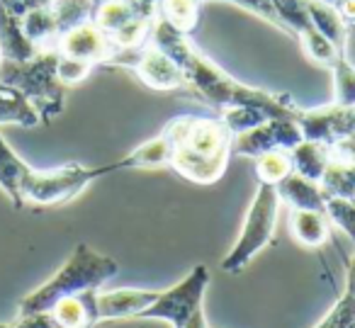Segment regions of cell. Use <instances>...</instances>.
Masks as SVG:
<instances>
[{
    "mask_svg": "<svg viewBox=\"0 0 355 328\" xmlns=\"http://www.w3.org/2000/svg\"><path fill=\"white\" fill-rule=\"evenodd\" d=\"M107 66H119V69L134 71L137 78L146 88L156 90V93H178V90H185L183 71L178 69V64L166 51H161L151 42L137 46V49L117 51L110 59Z\"/></svg>",
    "mask_w": 355,
    "mask_h": 328,
    "instance_id": "ba28073f",
    "label": "cell"
},
{
    "mask_svg": "<svg viewBox=\"0 0 355 328\" xmlns=\"http://www.w3.org/2000/svg\"><path fill=\"white\" fill-rule=\"evenodd\" d=\"M326 216L355 243V202L343 197H326Z\"/></svg>",
    "mask_w": 355,
    "mask_h": 328,
    "instance_id": "83f0119b",
    "label": "cell"
},
{
    "mask_svg": "<svg viewBox=\"0 0 355 328\" xmlns=\"http://www.w3.org/2000/svg\"><path fill=\"white\" fill-rule=\"evenodd\" d=\"M30 171H32L30 163L22 161L12 151L10 144L6 141V137L0 134V190L6 192L15 209H22V187H25Z\"/></svg>",
    "mask_w": 355,
    "mask_h": 328,
    "instance_id": "2e32d148",
    "label": "cell"
},
{
    "mask_svg": "<svg viewBox=\"0 0 355 328\" xmlns=\"http://www.w3.org/2000/svg\"><path fill=\"white\" fill-rule=\"evenodd\" d=\"M202 0H158L156 15L183 35H193L200 25Z\"/></svg>",
    "mask_w": 355,
    "mask_h": 328,
    "instance_id": "ffe728a7",
    "label": "cell"
},
{
    "mask_svg": "<svg viewBox=\"0 0 355 328\" xmlns=\"http://www.w3.org/2000/svg\"><path fill=\"white\" fill-rule=\"evenodd\" d=\"M168 158H171V144H168L166 134L161 132L158 137L148 139L146 144L129 151L124 156V166H127V171H132V168H161L168 166Z\"/></svg>",
    "mask_w": 355,
    "mask_h": 328,
    "instance_id": "7402d4cb",
    "label": "cell"
},
{
    "mask_svg": "<svg viewBox=\"0 0 355 328\" xmlns=\"http://www.w3.org/2000/svg\"><path fill=\"white\" fill-rule=\"evenodd\" d=\"M336 8H338L340 17H343L345 25H355V0H336L334 3Z\"/></svg>",
    "mask_w": 355,
    "mask_h": 328,
    "instance_id": "d6a6232c",
    "label": "cell"
},
{
    "mask_svg": "<svg viewBox=\"0 0 355 328\" xmlns=\"http://www.w3.org/2000/svg\"><path fill=\"white\" fill-rule=\"evenodd\" d=\"M95 297H98V289L76 294V297L64 299L54 309H49V313L61 328H95L100 323Z\"/></svg>",
    "mask_w": 355,
    "mask_h": 328,
    "instance_id": "9a60e30c",
    "label": "cell"
},
{
    "mask_svg": "<svg viewBox=\"0 0 355 328\" xmlns=\"http://www.w3.org/2000/svg\"><path fill=\"white\" fill-rule=\"evenodd\" d=\"M90 71H93L90 64H83V61H76V59H66V56L59 54V69H56V74H59V80L66 85V88L83 83V80L90 76Z\"/></svg>",
    "mask_w": 355,
    "mask_h": 328,
    "instance_id": "f546056e",
    "label": "cell"
},
{
    "mask_svg": "<svg viewBox=\"0 0 355 328\" xmlns=\"http://www.w3.org/2000/svg\"><path fill=\"white\" fill-rule=\"evenodd\" d=\"M290 231L302 245L319 248V245H324L329 241L331 221L324 212L290 209Z\"/></svg>",
    "mask_w": 355,
    "mask_h": 328,
    "instance_id": "ac0fdd59",
    "label": "cell"
},
{
    "mask_svg": "<svg viewBox=\"0 0 355 328\" xmlns=\"http://www.w3.org/2000/svg\"><path fill=\"white\" fill-rule=\"evenodd\" d=\"M146 17L141 12V3L139 0H93V12H90V22L107 32L110 37L117 35L119 30L129 25V22ZM151 20V17H146Z\"/></svg>",
    "mask_w": 355,
    "mask_h": 328,
    "instance_id": "5bb4252c",
    "label": "cell"
},
{
    "mask_svg": "<svg viewBox=\"0 0 355 328\" xmlns=\"http://www.w3.org/2000/svg\"><path fill=\"white\" fill-rule=\"evenodd\" d=\"M49 12L54 17L59 35H64L71 27L90 20L93 0H49Z\"/></svg>",
    "mask_w": 355,
    "mask_h": 328,
    "instance_id": "cb8c5ba5",
    "label": "cell"
},
{
    "mask_svg": "<svg viewBox=\"0 0 355 328\" xmlns=\"http://www.w3.org/2000/svg\"><path fill=\"white\" fill-rule=\"evenodd\" d=\"M314 328H355V287L345 282V292Z\"/></svg>",
    "mask_w": 355,
    "mask_h": 328,
    "instance_id": "4316f807",
    "label": "cell"
},
{
    "mask_svg": "<svg viewBox=\"0 0 355 328\" xmlns=\"http://www.w3.org/2000/svg\"><path fill=\"white\" fill-rule=\"evenodd\" d=\"M219 117L227 122V127L232 129L234 134H243V132H248V129L258 127L261 122H266V119H270L261 107H229V110H224Z\"/></svg>",
    "mask_w": 355,
    "mask_h": 328,
    "instance_id": "f1b7e54d",
    "label": "cell"
},
{
    "mask_svg": "<svg viewBox=\"0 0 355 328\" xmlns=\"http://www.w3.org/2000/svg\"><path fill=\"white\" fill-rule=\"evenodd\" d=\"M127 171L124 158L107 166H80V163H66L59 168H49V171H37L32 168L30 175L22 187V209L25 207H37V209H46V207H59L66 202L76 200L80 192L95 180L110 175V173Z\"/></svg>",
    "mask_w": 355,
    "mask_h": 328,
    "instance_id": "5b68a950",
    "label": "cell"
},
{
    "mask_svg": "<svg viewBox=\"0 0 355 328\" xmlns=\"http://www.w3.org/2000/svg\"><path fill=\"white\" fill-rule=\"evenodd\" d=\"M209 287L207 265H195L185 279L168 289H158V297L148 309H144L139 318H156L166 321L173 328H185L195 318V313L202 311L205 292Z\"/></svg>",
    "mask_w": 355,
    "mask_h": 328,
    "instance_id": "52a82bcc",
    "label": "cell"
},
{
    "mask_svg": "<svg viewBox=\"0 0 355 328\" xmlns=\"http://www.w3.org/2000/svg\"><path fill=\"white\" fill-rule=\"evenodd\" d=\"M0 328H61L56 318L49 311L40 313H27V316H17L12 323H0Z\"/></svg>",
    "mask_w": 355,
    "mask_h": 328,
    "instance_id": "4dcf8cb0",
    "label": "cell"
},
{
    "mask_svg": "<svg viewBox=\"0 0 355 328\" xmlns=\"http://www.w3.org/2000/svg\"><path fill=\"white\" fill-rule=\"evenodd\" d=\"M148 42L156 44L161 51H166L178 64V69L183 71L185 90L195 93L202 103L217 107L219 112H224L229 107H261L268 117H295V119L302 112V107L290 95H277L270 93V90L253 88V85L236 80L222 66H217L212 59H207L190 42V35L178 32L163 17L156 15Z\"/></svg>",
    "mask_w": 355,
    "mask_h": 328,
    "instance_id": "6da1fadb",
    "label": "cell"
},
{
    "mask_svg": "<svg viewBox=\"0 0 355 328\" xmlns=\"http://www.w3.org/2000/svg\"><path fill=\"white\" fill-rule=\"evenodd\" d=\"M49 0H0V6L6 8V10H10L12 15L17 17H25L30 15L32 10H37V8H44Z\"/></svg>",
    "mask_w": 355,
    "mask_h": 328,
    "instance_id": "1f68e13d",
    "label": "cell"
},
{
    "mask_svg": "<svg viewBox=\"0 0 355 328\" xmlns=\"http://www.w3.org/2000/svg\"><path fill=\"white\" fill-rule=\"evenodd\" d=\"M40 46L25 35L22 17L12 15L10 10L0 6V59L27 61L40 54Z\"/></svg>",
    "mask_w": 355,
    "mask_h": 328,
    "instance_id": "7c38bea8",
    "label": "cell"
},
{
    "mask_svg": "<svg viewBox=\"0 0 355 328\" xmlns=\"http://www.w3.org/2000/svg\"><path fill=\"white\" fill-rule=\"evenodd\" d=\"M295 171L292 166V153L290 151H268L256 158V178L258 182H270L277 185L285 180L290 173Z\"/></svg>",
    "mask_w": 355,
    "mask_h": 328,
    "instance_id": "484cf974",
    "label": "cell"
},
{
    "mask_svg": "<svg viewBox=\"0 0 355 328\" xmlns=\"http://www.w3.org/2000/svg\"><path fill=\"white\" fill-rule=\"evenodd\" d=\"M280 195H277V185L270 182H258V190L253 195L251 205H248L246 219H243L241 236L236 239L234 248L222 260L224 273H241L251 265V260L258 253L270 245L272 236H275L277 214H280Z\"/></svg>",
    "mask_w": 355,
    "mask_h": 328,
    "instance_id": "8992f818",
    "label": "cell"
},
{
    "mask_svg": "<svg viewBox=\"0 0 355 328\" xmlns=\"http://www.w3.org/2000/svg\"><path fill=\"white\" fill-rule=\"evenodd\" d=\"M277 195L290 209H309V212H324L326 214V195L319 182L300 175L292 171L285 180L277 182Z\"/></svg>",
    "mask_w": 355,
    "mask_h": 328,
    "instance_id": "4fadbf2b",
    "label": "cell"
},
{
    "mask_svg": "<svg viewBox=\"0 0 355 328\" xmlns=\"http://www.w3.org/2000/svg\"><path fill=\"white\" fill-rule=\"evenodd\" d=\"M345 282L353 284V287H355V255L348 260V279H345Z\"/></svg>",
    "mask_w": 355,
    "mask_h": 328,
    "instance_id": "836d02e7",
    "label": "cell"
},
{
    "mask_svg": "<svg viewBox=\"0 0 355 328\" xmlns=\"http://www.w3.org/2000/svg\"><path fill=\"white\" fill-rule=\"evenodd\" d=\"M319 185L326 197H343V200L355 202V166L353 163L331 161L326 173L321 175Z\"/></svg>",
    "mask_w": 355,
    "mask_h": 328,
    "instance_id": "603a6c76",
    "label": "cell"
},
{
    "mask_svg": "<svg viewBox=\"0 0 355 328\" xmlns=\"http://www.w3.org/2000/svg\"><path fill=\"white\" fill-rule=\"evenodd\" d=\"M0 124L37 127V124H42V119L37 110L15 88H8V85L0 83Z\"/></svg>",
    "mask_w": 355,
    "mask_h": 328,
    "instance_id": "44dd1931",
    "label": "cell"
},
{
    "mask_svg": "<svg viewBox=\"0 0 355 328\" xmlns=\"http://www.w3.org/2000/svg\"><path fill=\"white\" fill-rule=\"evenodd\" d=\"M158 297V289H112V292H100L95 297L98 304V318L103 321H119V318H139L144 309L153 304Z\"/></svg>",
    "mask_w": 355,
    "mask_h": 328,
    "instance_id": "8fae6325",
    "label": "cell"
},
{
    "mask_svg": "<svg viewBox=\"0 0 355 328\" xmlns=\"http://www.w3.org/2000/svg\"><path fill=\"white\" fill-rule=\"evenodd\" d=\"M171 144L168 168L195 185H214L227 173L236 134L222 117L180 114L163 127Z\"/></svg>",
    "mask_w": 355,
    "mask_h": 328,
    "instance_id": "7a4b0ae2",
    "label": "cell"
},
{
    "mask_svg": "<svg viewBox=\"0 0 355 328\" xmlns=\"http://www.w3.org/2000/svg\"><path fill=\"white\" fill-rule=\"evenodd\" d=\"M302 139L304 137L295 117H270L248 132L236 134L234 153L256 161L268 151H292Z\"/></svg>",
    "mask_w": 355,
    "mask_h": 328,
    "instance_id": "9c48e42d",
    "label": "cell"
},
{
    "mask_svg": "<svg viewBox=\"0 0 355 328\" xmlns=\"http://www.w3.org/2000/svg\"><path fill=\"white\" fill-rule=\"evenodd\" d=\"M290 153H292L295 173H300V175L309 178V180H314V182L321 180V175H324L331 163L329 146L319 141H309V139H302Z\"/></svg>",
    "mask_w": 355,
    "mask_h": 328,
    "instance_id": "d6986e66",
    "label": "cell"
},
{
    "mask_svg": "<svg viewBox=\"0 0 355 328\" xmlns=\"http://www.w3.org/2000/svg\"><path fill=\"white\" fill-rule=\"evenodd\" d=\"M334 76V103L353 107L355 105V64L348 59V54H338V59L331 66Z\"/></svg>",
    "mask_w": 355,
    "mask_h": 328,
    "instance_id": "d4e9b609",
    "label": "cell"
},
{
    "mask_svg": "<svg viewBox=\"0 0 355 328\" xmlns=\"http://www.w3.org/2000/svg\"><path fill=\"white\" fill-rule=\"evenodd\" d=\"M56 51L66 59L83 61L95 69V66H107L110 59L117 54V46L107 32H103L95 22L88 20L64 32L56 42Z\"/></svg>",
    "mask_w": 355,
    "mask_h": 328,
    "instance_id": "30bf717a",
    "label": "cell"
},
{
    "mask_svg": "<svg viewBox=\"0 0 355 328\" xmlns=\"http://www.w3.org/2000/svg\"><path fill=\"white\" fill-rule=\"evenodd\" d=\"M117 273H119L117 260L110 258V255L98 253L88 243H78L73 248V253L69 255V260L59 268V273L51 275L42 287L32 289L30 294H25L20 299L17 316L49 311V309H54L64 299L90 292V289H100Z\"/></svg>",
    "mask_w": 355,
    "mask_h": 328,
    "instance_id": "3957f363",
    "label": "cell"
},
{
    "mask_svg": "<svg viewBox=\"0 0 355 328\" xmlns=\"http://www.w3.org/2000/svg\"><path fill=\"white\" fill-rule=\"evenodd\" d=\"M306 12H309V20L340 54H345L348 49V25L340 17L338 8L334 3H326V0H304Z\"/></svg>",
    "mask_w": 355,
    "mask_h": 328,
    "instance_id": "e0dca14e",
    "label": "cell"
},
{
    "mask_svg": "<svg viewBox=\"0 0 355 328\" xmlns=\"http://www.w3.org/2000/svg\"><path fill=\"white\" fill-rule=\"evenodd\" d=\"M59 51L46 49L27 61L0 59V83L15 88L37 110L42 124L64 112L66 85L59 80Z\"/></svg>",
    "mask_w": 355,
    "mask_h": 328,
    "instance_id": "277c9868",
    "label": "cell"
}]
</instances>
